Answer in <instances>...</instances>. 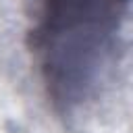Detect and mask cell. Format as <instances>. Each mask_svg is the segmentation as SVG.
<instances>
[{"instance_id": "1", "label": "cell", "mask_w": 133, "mask_h": 133, "mask_svg": "<svg viewBox=\"0 0 133 133\" xmlns=\"http://www.w3.org/2000/svg\"><path fill=\"white\" fill-rule=\"evenodd\" d=\"M129 0H37L29 48L60 116H73L104 83Z\"/></svg>"}]
</instances>
